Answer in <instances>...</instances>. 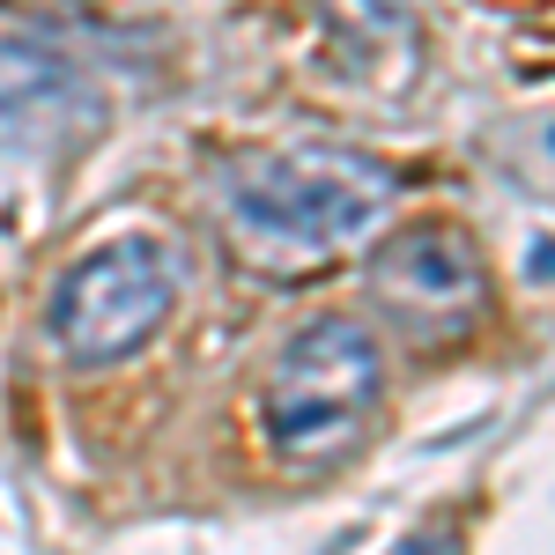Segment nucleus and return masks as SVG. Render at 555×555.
I'll list each match as a JSON object with an SVG mask.
<instances>
[{
  "mask_svg": "<svg viewBox=\"0 0 555 555\" xmlns=\"http://www.w3.org/2000/svg\"><path fill=\"white\" fill-rule=\"evenodd\" d=\"M371 289L385 319L408 326L415 341H460L481 311V253L452 222H415L371 259Z\"/></svg>",
  "mask_w": 555,
  "mask_h": 555,
  "instance_id": "4",
  "label": "nucleus"
},
{
  "mask_svg": "<svg viewBox=\"0 0 555 555\" xmlns=\"http://www.w3.org/2000/svg\"><path fill=\"white\" fill-rule=\"evenodd\" d=\"M392 201L400 178L356 149H274L230 171V230L267 267L356 253L363 237H378Z\"/></svg>",
  "mask_w": 555,
  "mask_h": 555,
  "instance_id": "1",
  "label": "nucleus"
},
{
  "mask_svg": "<svg viewBox=\"0 0 555 555\" xmlns=\"http://www.w3.org/2000/svg\"><path fill=\"white\" fill-rule=\"evenodd\" d=\"M392 555H460V533H452V526H429V533H415V541H400Z\"/></svg>",
  "mask_w": 555,
  "mask_h": 555,
  "instance_id": "6",
  "label": "nucleus"
},
{
  "mask_svg": "<svg viewBox=\"0 0 555 555\" xmlns=\"http://www.w3.org/2000/svg\"><path fill=\"white\" fill-rule=\"evenodd\" d=\"M385 400L378 341L356 319H311L274 356L259 392V429L282 474H334L363 444V429Z\"/></svg>",
  "mask_w": 555,
  "mask_h": 555,
  "instance_id": "2",
  "label": "nucleus"
},
{
  "mask_svg": "<svg viewBox=\"0 0 555 555\" xmlns=\"http://www.w3.org/2000/svg\"><path fill=\"white\" fill-rule=\"evenodd\" d=\"M178 304V253L149 230H127L67 267L52 297V334L75 363H127L133 348L171 319Z\"/></svg>",
  "mask_w": 555,
  "mask_h": 555,
  "instance_id": "3",
  "label": "nucleus"
},
{
  "mask_svg": "<svg viewBox=\"0 0 555 555\" xmlns=\"http://www.w3.org/2000/svg\"><path fill=\"white\" fill-rule=\"evenodd\" d=\"M334 38H341V60L356 82L392 89L415 82V8L408 0H319Z\"/></svg>",
  "mask_w": 555,
  "mask_h": 555,
  "instance_id": "5",
  "label": "nucleus"
}]
</instances>
